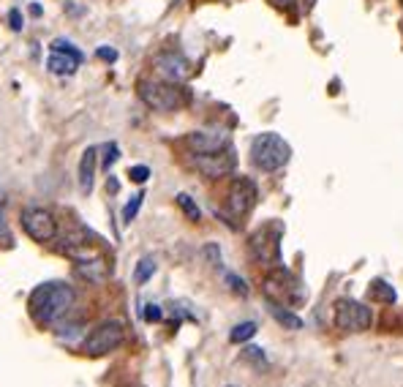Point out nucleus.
I'll return each instance as SVG.
<instances>
[{"label":"nucleus","instance_id":"c756f323","mask_svg":"<svg viewBox=\"0 0 403 387\" xmlns=\"http://www.w3.org/2000/svg\"><path fill=\"white\" fill-rule=\"evenodd\" d=\"M96 55H99L101 60H106V63H114L117 60V49H112V47H99Z\"/></svg>","mask_w":403,"mask_h":387},{"label":"nucleus","instance_id":"72a5a7b5","mask_svg":"<svg viewBox=\"0 0 403 387\" xmlns=\"http://www.w3.org/2000/svg\"><path fill=\"white\" fill-rule=\"evenodd\" d=\"M401 3H403V0H401Z\"/></svg>","mask_w":403,"mask_h":387},{"label":"nucleus","instance_id":"f8f14e48","mask_svg":"<svg viewBox=\"0 0 403 387\" xmlns=\"http://www.w3.org/2000/svg\"><path fill=\"white\" fill-rule=\"evenodd\" d=\"M186 142L194 153H212L229 145V134L226 131H191Z\"/></svg>","mask_w":403,"mask_h":387},{"label":"nucleus","instance_id":"f03ea898","mask_svg":"<svg viewBox=\"0 0 403 387\" xmlns=\"http://www.w3.org/2000/svg\"><path fill=\"white\" fill-rule=\"evenodd\" d=\"M292 158V147L284 136L273 134V131H265V134H256L254 142H251V161L256 169L262 172H278L289 164Z\"/></svg>","mask_w":403,"mask_h":387},{"label":"nucleus","instance_id":"1a4fd4ad","mask_svg":"<svg viewBox=\"0 0 403 387\" xmlns=\"http://www.w3.org/2000/svg\"><path fill=\"white\" fill-rule=\"evenodd\" d=\"M194 166L199 169L204 177L218 180V177H226V175L234 172L237 155H234V150L226 145V147L212 150V153H197V155H194Z\"/></svg>","mask_w":403,"mask_h":387},{"label":"nucleus","instance_id":"39448f33","mask_svg":"<svg viewBox=\"0 0 403 387\" xmlns=\"http://www.w3.org/2000/svg\"><path fill=\"white\" fill-rule=\"evenodd\" d=\"M374 316H371V308L363 305L360 300H352V297H341L335 303V327L343 330V333H365L371 327Z\"/></svg>","mask_w":403,"mask_h":387},{"label":"nucleus","instance_id":"a878e982","mask_svg":"<svg viewBox=\"0 0 403 387\" xmlns=\"http://www.w3.org/2000/svg\"><path fill=\"white\" fill-rule=\"evenodd\" d=\"M145 319L147 322H161L164 319V311H161V305H145Z\"/></svg>","mask_w":403,"mask_h":387},{"label":"nucleus","instance_id":"423d86ee","mask_svg":"<svg viewBox=\"0 0 403 387\" xmlns=\"http://www.w3.org/2000/svg\"><path fill=\"white\" fill-rule=\"evenodd\" d=\"M123 338H125L123 325H120L117 319H109V322H101L99 327L85 338L82 349H85L88 355H93V358H101V355L114 352V349L123 344Z\"/></svg>","mask_w":403,"mask_h":387},{"label":"nucleus","instance_id":"dca6fc26","mask_svg":"<svg viewBox=\"0 0 403 387\" xmlns=\"http://www.w3.org/2000/svg\"><path fill=\"white\" fill-rule=\"evenodd\" d=\"M267 311H270V316L284 327V330H302V319L292 311V308H286L284 303H267Z\"/></svg>","mask_w":403,"mask_h":387},{"label":"nucleus","instance_id":"9d476101","mask_svg":"<svg viewBox=\"0 0 403 387\" xmlns=\"http://www.w3.org/2000/svg\"><path fill=\"white\" fill-rule=\"evenodd\" d=\"M265 295L273 303H297L302 300V292L297 289V281L289 270L276 267L267 278H265Z\"/></svg>","mask_w":403,"mask_h":387},{"label":"nucleus","instance_id":"cd10ccee","mask_svg":"<svg viewBox=\"0 0 403 387\" xmlns=\"http://www.w3.org/2000/svg\"><path fill=\"white\" fill-rule=\"evenodd\" d=\"M52 52H71V55H80V52L74 49V44H71V41H63V38H55V41H52Z\"/></svg>","mask_w":403,"mask_h":387},{"label":"nucleus","instance_id":"2eb2a0df","mask_svg":"<svg viewBox=\"0 0 403 387\" xmlns=\"http://www.w3.org/2000/svg\"><path fill=\"white\" fill-rule=\"evenodd\" d=\"M80 60L82 55H71V52H52L49 60H47V68L58 77H71L77 68H80Z\"/></svg>","mask_w":403,"mask_h":387},{"label":"nucleus","instance_id":"bb28decb","mask_svg":"<svg viewBox=\"0 0 403 387\" xmlns=\"http://www.w3.org/2000/svg\"><path fill=\"white\" fill-rule=\"evenodd\" d=\"M243 358H245V360H254V363H259V366H265V352H262L259 347H248V349L243 352Z\"/></svg>","mask_w":403,"mask_h":387},{"label":"nucleus","instance_id":"7c9ffc66","mask_svg":"<svg viewBox=\"0 0 403 387\" xmlns=\"http://www.w3.org/2000/svg\"><path fill=\"white\" fill-rule=\"evenodd\" d=\"M117 188H120V183H117L114 177H109V183H106V191H112V194H114Z\"/></svg>","mask_w":403,"mask_h":387},{"label":"nucleus","instance_id":"5701e85b","mask_svg":"<svg viewBox=\"0 0 403 387\" xmlns=\"http://www.w3.org/2000/svg\"><path fill=\"white\" fill-rule=\"evenodd\" d=\"M0 246H5V249H11V246H14V235H11L8 221H5V216H3V213H0Z\"/></svg>","mask_w":403,"mask_h":387},{"label":"nucleus","instance_id":"c85d7f7f","mask_svg":"<svg viewBox=\"0 0 403 387\" xmlns=\"http://www.w3.org/2000/svg\"><path fill=\"white\" fill-rule=\"evenodd\" d=\"M8 25H11V30H22V11L19 8L8 11Z\"/></svg>","mask_w":403,"mask_h":387},{"label":"nucleus","instance_id":"f257e3e1","mask_svg":"<svg viewBox=\"0 0 403 387\" xmlns=\"http://www.w3.org/2000/svg\"><path fill=\"white\" fill-rule=\"evenodd\" d=\"M74 300H77V295L69 284L49 281V284H41V286L33 289L27 308H30V314L38 325H55L58 319H63L71 311Z\"/></svg>","mask_w":403,"mask_h":387},{"label":"nucleus","instance_id":"0eeeda50","mask_svg":"<svg viewBox=\"0 0 403 387\" xmlns=\"http://www.w3.org/2000/svg\"><path fill=\"white\" fill-rule=\"evenodd\" d=\"M256 205V183L251 177H234L226 191V213L232 219H245Z\"/></svg>","mask_w":403,"mask_h":387},{"label":"nucleus","instance_id":"473e14b6","mask_svg":"<svg viewBox=\"0 0 403 387\" xmlns=\"http://www.w3.org/2000/svg\"><path fill=\"white\" fill-rule=\"evenodd\" d=\"M276 5H289V3H295V0H273Z\"/></svg>","mask_w":403,"mask_h":387},{"label":"nucleus","instance_id":"6ab92c4d","mask_svg":"<svg viewBox=\"0 0 403 387\" xmlns=\"http://www.w3.org/2000/svg\"><path fill=\"white\" fill-rule=\"evenodd\" d=\"M175 199H178V205H180V210L186 213V219H188V221H199L202 219L199 208H197V202H194L188 194H178Z\"/></svg>","mask_w":403,"mask_h":387},{"label":"nucleus","instance_id":"ddd939ff","mask_svg":"<svg viewBox=\"0 0 403 387\" xmlns=\"http://www.w3.org/2000/svg\"><path fill=\"white\" fill-rule=\"evenodd\" d=\"M77 275L82 278V281H88V284H96L101 286L106 278H109V264L103 262L101 257H93V259H85V262H77Z\"/></svg>","mask_w":403,"mask_h":387},{"label":"nucleus","instance_id":"4468645a","mask_svg":"<svg viewBox=\"0 0 403 387\" xmlns=\"http://www.w3.org/2000/svg\"><path fill=\"white\" fill-rule=\"evenodd\" d=\"M96 166H99V150H96V147H88V150L82 153V161H80V191H82V194H90V191H93Z\"/></svg>","mask_w":403,"mask_h":387},{"label":"nucleus","instance_id":"6e6552de","mask_svg":"<svg viewBox=\"0 0 403 387\" xmlns=\"http://www.w3.org/2000/svg\"><path fill=\"white\" fill-rule=\"evenodd\" d=\"M19 221L27 238H33L36 243H49L58 235V221L47 208H25L19 213Z\"/></svg>","mask_w":403,"mask_h":387},{"label":"nucleus","instance_id":"20e7f679","mask_svg":"<svg viewBox=\"0 0 403 387\" xmlns=\"http://www.w3.org/2000/svg\"><path fill=\"white\" fill-rule=\"evenodd\" d=\"M281 235H284V227L278 221L256 229L251 235V243H248L254 259L262 262V264H281Z\"/></svg>","mask_w":403,"mask_h":387},{"label":"nucleus","instance_id":"4be33fe9","mask_svg":"<svg viewBox=\"0 0 403 387\" xmlns=\"http://www.w3.org/2000/svg\"><path fill=\"white\" fill-rule=\"evenodd\" d=\"M226 284H229V289H232L234 295H240V297H245V295H248V286H245V281H243L240 275L226 273Z\"/></svg>","mask_w":403,"mask_h":387},{"label":"nucleus","instance_id":"2f4dec72","mask_svg":"<svg viewBox=\"0 0 403 387\" xmlns=\"http://www.w3.org/2000/svg\"><path fill=\"white\" fill-rule=\"evenodd\" d=\"M30 16H41V5H38V3L30 5Z\"/></svg>","mask_w":403,"mask_h":387},{"label":"nucleus","instance_id":"7ed1b4c3","mask_svg":"<svg viewBox=\"0 0 403 387\" xmlns=\"http://www.w3.org/2000/svg\"><path fill=\"white\" fill-rule=\"evenodd\" d=\"M136 90H139V99L156 112H178L186 104L183 90L167 79H139Z\"/></svg>","mask_w":403,"mask_h":387},{"label":"nucleus","instance_id":"9b49d317","mask_svg":"<svg viewBox=\"0 0 403 387\" xmlns=\"http://www.w3.org/2000/svg\"><path fill=\"white\" fill-rule=\"evenodd\" d=\"M153 68H156V74L161 77V79H167V82H186L188 77H191V63H188V58L186 55H180V52H158L156 58H153Z\"/></svg>","mask_w":403,"mask_h":387},{"label":"nucleus","instance_id":"aec40b11","mask_svg":"<svg viewBox=\"0 0 403 387\" xmlns=\"http://www.w3.org/2000/svg\"><path fill=\"white\" fill-rule=\"evenodd\" d=\"M153 273H156V262L150 257H145L139 264H136V273H134V281L136 284H147L150 278H153Z\"/></svg>","mask_w":403,"mask_h":387},{"label":"nucleus","instance_id":"b1692460","mask_svg":"<svg viewBox=\"0 0 403 387\" xmlns=\"http://www.w3.org/2000/svg\"><path fill=\"white\" fill-rule=\"evenodd\" d=\"M103 153H106V155H103V169H109V166H112V164L120 158V147H117L114 142H109V145L103 147Z\"/></svg>","mask_w":403,"mask_h":387},{"label":"nucleus","instance_id":"f3484780","mask_svg":"<svg viewBox=\"0 0 403 387\" xmlns=\"http://www.w3.org/2000/svg\"><path fill=\"white\" fill-rule=\"evenodd\" d=\"M371 295L376 297V300H382V303H387V305H393L395 303V289L387 284V281H374V286H371Z\"/></svg>","mask_w":403,"mask_h":387},{"label":"nucleus","instance_id":"a211bd4d","mask_svg":"<svg viewBox=\"0 0 403 387\" xmlns=\"http://www.w3.org/2000/svg\"><path fill=\"white\" fill-rule=\"evenodd\" d=\"M256 336V322H240L232 333H229V341L232 344H243V341H248V338H254Z\"/></svg>","mask_w":403,"mask_h":387},{"label":"nucleus","instance_id":"412c9836","mask_svg":"<svg viewBox=\"0 0 403 387\" xmlns=\"http://www.w3.org/2000/svg\"><path fill=\"white\" fill-rule=\"evenodd\" d=\"M142 202H145V194H142V191H139L136 197H131V202H128V205L123 208V221H125V224H131V221L136 219V213H139Z\"/></svg>","mask_w":403,"mask_h":387},{"label":"nucleus","instance_id":"393cba45","mask_svg":"<svg viewBox=\"0 0 403 387\" xmlns=\"http://www.w3.org/2000/svg\"><path fill=\"white\" fill-rule=\"evenodd\" d=\"M128 177H131L134 183H145V180L150 177V169H147L145 164H139V166H131V169H128Z\"/></svg>","mask_w":403,"mask_h":387}]
</instances>
